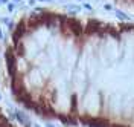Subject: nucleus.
Masks as SVG:
<instances>
[{
    "instance_id": "9",
    "label": "nucleus",
    "mask_w": 134,
    "mask_h": 127,
    "mask_svg": "<svg viewBox=\"0 0 134 127\" xmlns=\"http://www.w3.org/2000/svg\"><path fill=\"white\" fill-rule=\"evenodd\" d=\"M0 5H2V2H0Z\"/></svg>"
},
{
    "instance_id": "2",
    "label": "nucleus",
    "mask_w": 134,
    "mask_h": 127,
    "mask_svg": "<svg viewBox=\"0 0 134 127\" xmlns=\"http://www.w3.org/2000/svg\"><path fill=\"white\" fill-rule=\"evenodd\" d=\"M6 8H8V11H14V8H15V3H8V5H6Z\"/></svg>"
},
{
    "instance_id": "7",
    "label": "nucleus",
    "mask_w": 134,
    "mask_h": 127,
    "mask_svg": "<svg viewBox=\"0 0 134 127\" xmlns=\"http://www.w3.org/2000/svg\"><path fill=\"white\" fill-rule=\"evenodd\" d=\"M41 2H47V0H41Z\"/></svg>"
},
{
    "instance_id": "1",
    "label": "nucleus",
    "mask_w": 134,
    "mask_h": 127,
    "mask_svg": "<svg viewBox=\"0 0 134 127\" xmlns=\"http://www.w3.org/2000/svg\"><path fill=\"white\" fill-rule=\"evenodd\" d=\"M15 118L20 121V123H23V126L25 127H31V121H29V118L26 116L23 112H20V110H17L15 112Z\"/></svg>"
},
{
    "instance_id": "8",
    "label": "nucleus",
    "mask_w": 134,
    "mask_h": 127,
    "mask_svg": "<svg viewBox=\"0 0 134 127\" xmlns=\"http://www.w3.org/2000/svg\"><path fill=\"white\" fill-rule=\"evenodd\" d=\"M0 100H2V95H0Z\"/></svg>"
},
{
    "instance_id": "4",
    "label": "nucleus",
    "mask_w": 134,
    "mask_h": 127,
    "mask_svg": "<svg viewBox=\"0 0 134 127\" xmlns=\"http://www.w3.org/2000/svg\"><path fill=\"white\" fill-rule=\"evenodd\" d=\"M5 37H3V31H2V28H0V40H3Z\"/></svg>"
},
{
    "instance_id": "6",
    "label": "nucleus",
    "mask_w": 134,
    "mask_h": 127,
    "mask_svg": "<svg viewBox=\"0 0 134 127\" xmlns=\"http://www.w3.org/2000/svg\"><path fill=\"white\" fill-rule=\"evenodd\" d=\"M17 2H20V0H14V3H17Z\"/></svg>"
},
{
    "instance_id": "5",
    "label": "nucleus",
    "mask_w": 134,
    "mask_h": 127,
    "mask_svg": "<svg viewBox=\"0 0 134 127\" xmlns=\"http://www.w3.org/2000/svg\"><path fill=\"white\" fill-rule=\"evenodd\" d=\"M0 2H2V3H6V5L9 3V0H0Z\"/></svg>"
},
{
    "instance_id": "3",
    "label": "nucleus",
    "mask_w": 134,
    "mask_h": 127,
    "mask_svg": "<svg viewBox=\"0 0 134 127\" xmlns=\"http://www.w3.org/2000/svg\"><path fill=\"white\" fill-rule=\"evenodd\" d=\"M2 22H3V23H5V25H8V23H9V18L3 17V18H2Z\"/></svg>"
}]
</instances>
